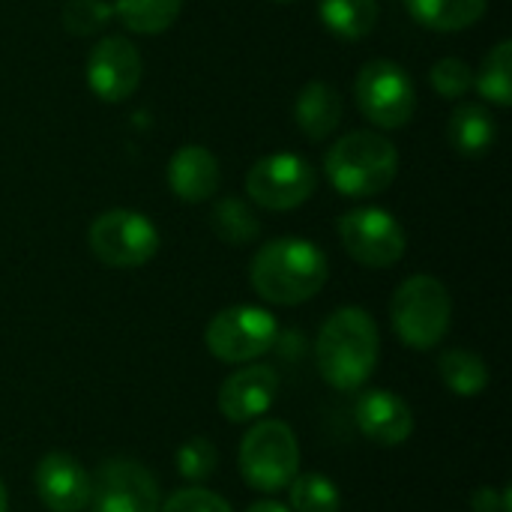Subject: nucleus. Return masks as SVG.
Here are the masks:
<instances>
[{
	"instance_id": "1",
	"label": "nucleus",
	"mask_w": 512,
	"mask_h": 512,
	"mask_svg": "<svg viewBox=\"0 0 512 512\" xmlns=\"http://www.w3.org/2000/svg\"><path fill=\"white\" fill-rule=\"evenodd\" d=\"M378 357H381L378 324L360 306L336 309L324 321V327L315 339L318 372L339 393L360 390L375 375Z\"/></svg>"
},
{
	"instance_id": "2",
	"label": "nucleus",
	"mask_w": 512,
	"mask_h": 512,
	"mask_svg": "<svg viewBox=\"0 0 512 512\" xmlns=\"http://www.w3.org/2000/svg\"><path fill=\"white\" fill-rule=\"evenodd\" d=\"M327 276V255L303 237H276L264 243L249 264V282L255 294L273 306L309 303L315 294H321Z\"/></svg>"
},
{
	"instance_id": "3",
	"label": "nucleus",
	"mask_w": 512,
	"mask_h": 512,
	"mask_svg": "<svg viewBox=\"0 0 512 512\" xmlns=\"http://www.w3.org/2000/svg\"><path fill=\"white\" fill-rule=\"evenodd\" d=\"M324 174L336 192L348 198H372L393 186L399 174V150L390 138L357 129L330 144L324 156Z\"/></svg>"
},
{
	"instance_id": "4",
	"label": "nucleus",
	"mask_w": 512,
	"mask_h": 512,
	"mask_svg": "<svg viewBox=\"0 0 512 512\" xmlns=\"http://www.w3.org/2000/svg\"><path fill=\"white\" fill-rule=\"evenodd\" d=\"M390 321L396 336L414 351H432L450 333L453 300L441 279L417 273L405 279L390 303Z\"/></svg>"
},
{
	"instance_id": "5",
	"label": "nucleus",
	"mask_w": 512,
	"mask_h": 512,
	"mask_svg": "<svg viewBox=\"0 0 512 512\" xmlns=\"http://www.w3.org/2000/svg\"><path fill=\"white\" fill-rule=\"evenodd\" d=\"M240 477L249 489L276 495L300 474V444L288 423L258 420L240 441Z\"/></svg>"
},
{
	"instance_id": "6",
	"label": "nucleus",
	"mask_w": 512,
	"mask_h": 512,
	"mask_svg": "<svg viewBox=\"0 0 512 512\" xmlns=\"http://www.w3.org/2000/svg\"><path fill=\"white\" fill-rule=\"evenodd\" d=\"M87 243L99 264L114 270H132L153 261V255L159 252V231L144 213L117 207L93 219Z\"/></svg>"
},
{
	"instance_id": "7",
	"label": "nucleus",
	"mask_w": 512,
	"mask_h": 512,
	"mask_svg": "<svg viewBox=\"0 0 512 512\" xmlns=\"http://www.w3.org/2000/svg\"><path fill=\"white\" fill-rule=\"evenodd\" d=\"M279 321L261 306H228L207 324V351L222 363H252L276 348Z\"/></svg>"
},
{
	"instance_id": "8",
	"label": "nucleus",
	"mask_w": 512,
	"mask_h": 512,
	"mask_svg": "<svg viewBox=\"0 0 512 512\" xmlns=\"http://www.w3.org/2000/svg\"><path fill=\"white\" fill-rule=\"evenodd\" d=\"M354 96L360 111L381 129H402L417 111L414 81L393 60H369L354 81Z\"/></svg>"
},
{
	"instance_id": "9",
	"label": "nucleus",
	"mask_w": 512,
	"mask_h": 512,
	"mask_svg": "<svg viewBox=\"0 0 512 512\" xmlns=\"http://www.w3.org/2000/svg\"><path fill=\"white\" fill-rule=\"evenodd\" d=\"M342 249L363 267L372 270H387L393 264L402 261L405 249H408V237L405 228L399 225V219L381 207H357L348 210L339 222H336Z\"/></svg>"
},
{
	"instance_id": "10",
	"label": "nucleus",
	"mask_w": 512,
	"mask_h": 512,
	"mask_svg": "<svg viewBox=\"0 0 512 512\" xmlns=\"http://www.w3.org/2000/svg\"><path fill=\"white\" fill-rule=\"evenodd\" d=\"M318 186V171L309 159L297 153H270L258 159L246 174L249 198L276 213H288L303 207Z\"/></svg>"
},
{
	"instance_id": "11",
	"label": "nucleus",
	"mask_w": 512,
	"mask_h": 512,
	"mask_svg": "<svg viewBox=\"0 0 512 512\" xmlns=\"http://www.w3.org/2000/svg\"><path fill=\"white\" fill-rule=\"evenodd\" d=\"M90 512H159V486L135 459H108L90 477Z\"/></svg>"
},
{
	"instance_id": "12",
	"label": "nucleus",
	"mask_w": 512,
	"mask_h": 512,
	"mask_svg": "<svg viewBox=\"0 0 512 512\" xmlns=\"http://www.w3.org/2000/svg\"><path fill=\"white\" fill-rule=\"evenodd\" d=\"M141 54L123 36H105L87 57V84L102 102H123L141 84Z\"/></svg>"
},
{
	"instance_id": "13",
	"label": "nucleus",
	"mask_w": 512,
	"mask_h": 512,
	"mask_svg": "<svg viewBox=\"0 0 512 512\" xmlns=\"http://www.w3.org/2000/svg\"><path fill=\"white\" fill-rule=\"evenodd\" d=\"M33 489L48 512H81L90 504V474L69 453H48L33 468Z\"/></svg>"
},
{
	"instance_id": "14",
	"label": "nucleus",
	"mask_w": 512,
	"mask_h": 512,
	"mask_svg": "<svg viewBox=\"0 0 512 512\" xmlns=\"http://www.w3.org/2000/svg\"><path fill=\"white\" fill-rule=\"evenodd\" d=\"M279 393V375L273 366H246L231 372L219 387V414L228 423L261 420Z\"/></svg>"
},
{
	"instance_id": "15",
	"label": "nucleus",
	"mask_w": 512,
	"mask_h": 512,
	"mask_svg": "<svg viewBox=\"0 0 512 512\" xmlns=\"http://www.w3.org/2000/svg\"><path fill=\"white\" fill-rule=\"evenodd\" d=\"M354 423L378 447H402L414 435L408 402L390 390H363L354 405Z\"/></svg>"
},
{
	"instance_id": "16",
	"label": "nucleus",
	"mask_w": 512,
	"mask_h": 512,
	"mask_svg": "<svg viewBox=\"0 0 512 512\" xmlns=\"http://www.w3.org/2000/svg\"><path fill=\"white\" fill-rule=\"evenodd\" d=\"M219 159L201 144H183L168 162V186L186 204L210 201L219 192Z\"/></svg>"
},
{
	"instance_id": "17",
	"label": "nucleus",
	"mask_w": 512,
	"mask_h": 512,
	"mask_svg": "<svg viewBox=\"0 0 512 512\" xmlns=\"http://www.w3.org/2000/svg\"><path fill=\"white\" fill-rule=\"evenodd\" d=\"M342 96L327 81H309L294 102V120L300 132L312 141L330 138L342 123Z\"/></svg>"
},
{
	"instance_id": "18",
	"label": "nucleus",
	"mask_w": 512,
	"mask_h": 512,
	"mask_svg": "<svg viewBox=\"0 0 512 512\" xmlns=\"http://www.w3.org/2000/svg\"><path fill=\"white\" fill-rule=\"evenodd\" d=\"M447 138L453 144L456 153L462 156H483L495 147L498 138V123L492 117V111L486 105L477 102H465L453 111L450 126H447Z\"/></svg>"
},
{
	"instance_id": "19",
	"label": "nucleus",
	"mask_w": 512,
	"mask_h": 512,
	"mask_svg": "<svg viewBox=\"0 0 512 512\" xmlns=\"http://www.w3.org/2000/svg\"><path fill=\"white\" fill-rule=\"evenodd\" d=\"M486 3L489 0H405L414 21L438 33H456L474 27L483 18Z\"/></svg>"
},
{
	"instance_id": "20",
	"label": "nucleus",
	"mask_w": 512,
	"mask_h": 512,
	"mask_svg": "<svg viewBox=\"0 0 512 512\" xmlns=\"http://www.w3.org/2000/svg\"><path fill=\"white\" fill-rule=\"evenodd\" d=\"M378 0H318V18L321 24L348 42H357L369 36L378 24Z\"/></svg>"
},
{
	"instance_id": "21",
	"label": "nucleus",
	"mask_w": 512,
	"mask_h": 512,
	"mask_svg": "<svg viewBox=\"0 0 512 512\" xmlns=\"http://www.w3.org/2000/svg\"><path fill=\"white\" fill-rule=\"evenodd\" d=\"M438 375L450 393L462 399H474L489 387V366L465 348H450L438 360Z\"/></svg>"
},
{
	"instance_id": "22",
	"label": "nucleus",
	"mask_w": 512,
	"mask_h": 512,
	"mask_svg": "<svg viewBox=\"0 0 512 512\" xmlns=\"http://www.w3.org/2000/svg\"><path fill=\"white\" fill-rule=\"evenodd\" d=\"M183 9V0H114V15L144 36L165 33Z\"/></svg>"
},
{
	"instance_id": "23",
	"label": "nucleus",
	"mask_w": 512,
	"mask_h": 512,
	"mask_svg": "<svg viewBox=\"0 0 512 512\" xmlns=\"http://www.w3.org/2000/svg\"><path fill=\"white\" fill-rule=\"evenodd\" d=\"M210 225H213V234L222 240V243H231V246H246V243H255L258 234H261V222L255 216V210L240 201V198H219L213 213H210Z\"/></svg>"
},
{
	"instance_id": "24",
	"label": "nucleus",
	"mask_w": 512,
	"mask_h": 512,
	"mask_svg": "<svg viewBox=\"0 0 512 512\" xmlns=\"http://www.w3.org/2000/svg\"><path fill=\"white\" fill-rule=\"evenodd\" d=\"M474 87L492 105H512V42H498L483 60L480 72H474Z\"/></svg>"
},
{
	"instance_id": "25",
	"label": "nucleus",
	"mask_w": 512,
	"mask_h": 512,
	"mask_svg": "<svg viewBox=\"0 0 512 512\" xmlns=\"http://www.w3.org/2000/svg\"><path fill=\"white\" fill-rule=\"evenodd\" d=\"M291 512H339L342 498L330 477L324 474H297L288 486Z\"/></svg>"
},
{
	"instance_id": "26",
	"label": "nucleus",
	"mask_w": 512,
	"mask_h": 512,
	"mask_svg": "<svg viewBox=\"0 0 512 512\" xmlns=\"http://www.w3.org/2000/svg\"><path fill=\"white\" fill-rule=\"evenodd\" d=\"M174 462H177V474H180L183 480H189V483H204L207 477L216 474L219 453H216V447H213L210 438H201V435H198V438H189V441L177 450Z\"/></svg>"
},
{
	"instance_id": "27",
	"label": "nucleus",
	"mask_w": 512,
	"mask_h": 512,
	"mask_svg": "<svg viewBox=\"0 0 512 512\" xmlns=\"http://www.w3.org/2000/svg\"><path fill=\"white\" fill-rule=\"evenodd\" d=\"M114 15V6H108L105 0H66V6L60 9V21L66 27V33L72 36H93L99 33Z\"/></svg>"
},
{
	"instance_id": "28",
	"label": "nucleus",
	"mask_w": 512,
	"mask_h": 512,
	"mask_svg": "<svg viewBox=\"0 0 512 512\" xmlns=\"http://www.w3.org/2000/svg\"><path fill=\"white\" fill-rule=\"evenodd\" d=\"M432 78V87L444 96V99H459L465 96L471 87H474V69L459 60V57H444L432 66L429 72Z\"/></svg>"
},
{
	"instance_id": "29",
	"label": "nucleus",
	"mask_w": 512,
	"mask_h": 512,
	"mask_svg": "<svg viewBox=\"0 0 512 512\" xmlns=\"http://www.w3.org/2000/svg\"><path fill=\"white\" fill-rule=\"evenodd\" d=\"M159 512H234L231 510V504L222 498V495H216V492H210V489H201V486H189V489H180V492H174Z\"/></svg>"
},
{
	"instance_id": "30",
	"label": "nucleus",
	"mask_w": 512,
	"mask_h": 512,
	"mask_svg": "<svg viewBox=\"0 0 512 512\" xmlns=\"http://www.w3.org/2000/svg\"><path fill=\"white\" fill-rule=\"evenodd\" d=\"M471 510L474 512H512V486H504V489L480 486V489L471 495Z\"/></svg>"
},
{
	"instance_id": "31",
	"label": "nucleus",
	"mask_w": 512,
	"mask_h": 512,
	"mask_svg": "<svg viewBox=\"0 0 512 512\" xmlns=\"http://www.w3.org/2000/svg\"><path fill=\"white\" fill-rule=\"evenodd\" d=\"M246 512H291L285 504H279L276 498H264V501H255L252 507H246Z\"/></svg>"
},
{
	"instance_id": "32",
	"label": "nucleus",
	"mask_w": 512,
	"mask_h": 512,
	"mask_svg": "<svg viewBox=\"0 0 512 512\" xmlns=\"http://www.w3.org/2000/svg\"><path fill=\"white\" fill-rule=\"evenodd\" d=\"M0 512H9V495H6V486L0 480Z\"/></svg>"
},
{
	"instance_id": "33",
	"label": "nucleus",
	"mask_w": 512,
	"mask_h": 512,
	"mask_svg": "<svg viewBox=\"0 0 512 512\" xmlns=\"http://www.w3.org/2000/svg\"><path fill=\"white\" fill-rule=\"evenodd\" d=\"M273 3H294V0H273Z\"/></svg>"
}]
</instances>
